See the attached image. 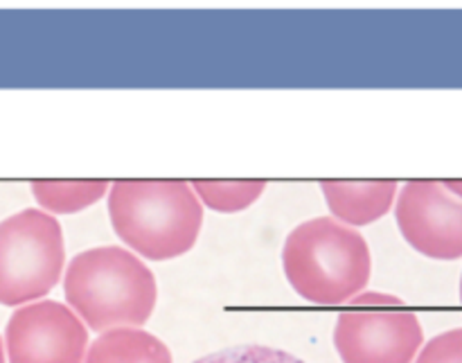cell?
Segmentation results:
<instances>
[{
    "mask_svg": "<svg viewBox=\"0 0 462 363\" xmlns=\"http://www.w3.org/2000/svg\"><path fill=\"white\" fill-rule=\"evenodd\" d=\"M194 363H305L298 357L289 355L284 350H275V348L266 346H239L228 348V350L215 352L197 359Z\"/></svg>",
    "mask_w": 462,
    "mask_h": 363,
    "instance_id": "12",
    "label": "cell"
},
{
    "mask_svg": "<svg viewBox=\"0 0 462 363\" xmlns=\"http://www.w3.org/2000/svg\"><path fill=\"white\" fill-rule=\"evenodd\" d=\"M415 363H462V328L433 337L415 357Z\"/></svg>",
    "mask_w": 462,
    "mask_h": 363,
    "instance_id": "13",
    "label": "cell"
},
{
    "mask_svg": "<svg viewBox=\"0 0 462 363\" xmlns=\"http://www.w3.org/2000/svg\"><path fill=\"white\" fill-rule=\"evenodd\" d=\"M442 185H445L454 197L462 199V181H442Z\"/></svg>",
    "mask_w": 462,
    "mask_h": 363,
    "instance_id": "14",
    "label": "cell"
},
{
    "mask_svg": "<svg viewBox=\"0 0 462 363\" xmlns=\"http://www.w3.org/2000/svg\"><path fill=\"white\" fill-rule=\"evenodd\" d=\"M5 346L9 363H84L88 332L70 307L41 301L14 312Z\"/></svg>",
    "mask_w": 462,
    "mask_h": 363,
    "instance_id": "7",
    "label": "cell"
},
{
    "mask_svg": "<svg viewBox=\"0 0 462 363\" xmlns=\"http://www.w3.org/2000/svg\"><path fill=\"white\" fill-rule=\"evenodd\" d=\"M395 217L406 242L424 257H462V199L442 181H411L397 192Z\"/></svg>",
    "mask_w": 462,
    "mask_h": 363,
    "instance_id": "6",
    "label": "cell"
},
{
    "mask_svg": "<svg viewBox=\"0 0 462 363\" xmlns=\"http://www.w3.org/2000/svg\"><path fill=\"white\" fill-rule=\"evenodd\" d=\"M117 237L149 260H171L197 244L203 206L183 181H117L108 192Z\"/></svg>",
    "mask_w": 462,
    "mask_h": 363,
    "instance_id": "2",
    "label": "cell"
},
{
    "mask_svg": "<svg viewBox=\"0 0 462 363\" xmlns=\"http://www.w3.org/2000/svg\"><path fill=\"white\" fill-rule=\"evenodd\" d=\"M70 310L95 332L140 330L158 301L149 266L120 247H97L70 260L63 280Z\"/></svg>",
    "mask_w": 462,
    "mask_h": 363,
    "instance_id": "1",
    "label": "cell"
},
{
    "mask_svg": "<svg viewBox=\"0 0 462 363\" xmlns=\"http://www.w3.org/2000/svg\"><path fill=\"white\" fill-rule=\"evenodd\" d=\"M460 302H462V275H460Z\"/></svg>",
    "mask_w": 462,
    "mask_h": 363,
    "instance_id": "16",
    "label": "cell"
},
{
    "mask_svg": "<svg viewBox=\"0 0 462 363\" xmlns=\"http://www.w3.org/2000/svg\"><path fill=\"white\" fill-rule=\"evenodd\" d=\"M84 363H171V352L153 334L125 328L99 334Z\"/></svg>",
    "mask_w": 462,
    "mask_h": 363,
    "instance_id": "9",
    "label": "cell"
},
{
    "mask_svg": "<svg viewBox=\"0 0 462 363\" xmlns=\"http://www.w3.org/2000/svg\"><path fill=\"white\" fill-rule=\"evenodd\" d=\"M424 330L404 301L391 293L352 298L334 328V346L343 363H413L422 350Z\"/></svg>",
    "mask_w": 462,
    "mask_h": 363,
    "instance_id": "5",
    "label": "cell"
},
{
    "mask_svg": "<svg viewBox=\"0 0 462 363\" xmlns=\"http://www.w3.org/2000/svg\"><path fill=\"white\" fill-rule=\"evenodd\" d=\"M108 181H34L32 194L41 208L54 215H70L97 203L108 192Z\"/></svg>",
    "mask_w": 462,
    "mask_h": 363,
    "instance_id": "10",
    "label": "cell"
},
{
    "mask_svg": "<svg viewBox=\"0 0 462 363\" xmlns=\"http://www.w3.org/2000/svg\"><path fill=\"white\" fill-rule=\"evenodd\" d=\"M66 248L61 224L43 210L0 221V305H23L57 287Z\"/></svg>",
    "mask_w": 462,
    "mask_h": 363,
    "instance_id": "4",
    "label": "cell"
},
{
    "mask_svg": "<svg viewBox=\"0 0 462 363\" xmlns=\"http://www.w3.org/2000/svg\"><path fill=\"white\" fill-rule=\"evenodd\" d=\"M320 190L325 194L329 210L337 221L350 226H368L382 219L395 203V181H377V183H343V181H323Z\"/></svg>",
    "mask_w": 462,
    "mask_h": 363,
    "instance_id": "8",
    "label": "cell"
},
{
    "mask_svg": "<svg viewBox=\"0 0 462 363\" xmlns=\"http://www.w3.org/2000/svg\"><path fill=\"white\" fill-rule=\"evenodd\" d=\"M0 363H5V350H3V339H0Z\"/></svg>",
    "mask_w": 462,
    "mask_h": 363,
    "instance_id": "15",
    "label": "cell"
},
{
    "mask_svg": "<svg viewBox=\"0 0 462 363\" xmlns=\"http://www.w3.org/2000/svg\"><path fill=\"white\" fill-rule=\"evenodd\" d=\"M289 284L316 305H343L364 292L373 274L368 242L332 217L302 221L282 248Z\"/></svg>",
    "mask_w": 462,
    "mask_h": 363,
    "instance_id": "3",
    "label": "cell"
},
{
    "mask_svg": "<svg viewBox=\"0 0 462 363\" xmlns=\"http://www.w3.org/2000/svg\"><path fill=\"white\" fill-rule=\"evenodd\" d=\"M194 194L201 201L217 212H239L251 208L257 199L264 194V181H235V183H224V181H194Z\"/></svg>",
    "mask_w": 462,
    "mask_h": 363,
    "instance_id": "11",
    "label": "cell"
}]
</instances>
